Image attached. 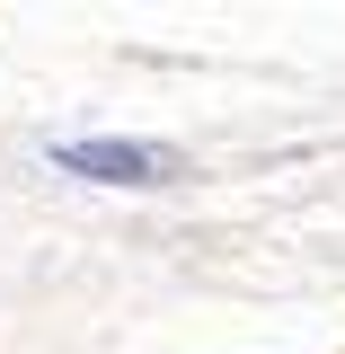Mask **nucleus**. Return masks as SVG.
I'll list each match as a JSON object with an SVG mask.
<instances>
[{"label":"nucleus","mask_w":345,"mask_h":354,"mask_svg":"<svg viewBox=\"0 0 345 354\" xmlns=\"http://www.w3.org/2000/svg\"><path fill=\"white\" fill-rule=\"evenodd\" d=\"M62 169L106 177V186H160L177 160H169V151H151V142H62Z\"/></svg>","instance_id":"obj_1"}]
</instances>
